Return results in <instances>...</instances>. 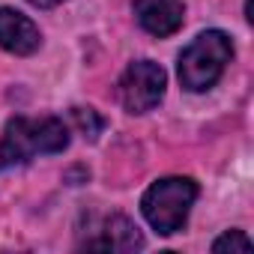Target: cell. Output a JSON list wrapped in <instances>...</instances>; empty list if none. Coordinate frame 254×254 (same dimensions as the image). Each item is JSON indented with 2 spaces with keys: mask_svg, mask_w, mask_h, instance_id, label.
I'll use <instances>...</instances> for the list:
<instances>
[{
  "mask_svg": "<svg viewBox=\"0 0 254 254\" xmlns=\"http://www.w3.org/2000/svg\"><path fill=\"white\" fill-rule=\"evenodd\" d=\"M69 147V129L57 117H12L6 123L3 144H0V156L6 165H24L36 156L48 153H63Z\"/></svg>",
  "mask_w": 254,
  "mask_h": 254,
  "instance_id": "cell-1",
  "label": "cell"
},
{
  "mask_svg": "<svg viewBox=\"0 0 254 254\" xmlns=\"http://www.w3.org/2000/svg\"><path fill=\"white\" fill-rule=\"evenodd\" d=\"M194 200H197V183L194 180L165 177L147 189V194L141 200V212L153 230H159L162 236H171V233L183 230Z\"/></svg>",
  "mask_w": 254,
  "mask_h": 254,
  "instance_id": "cell-2",
  "label": "cell"
},
{
  "mask_svg": "<svg viewBox=\"0 0 254 254\" xmlns=\"http://www.w3.org/2000/svg\"><path fill=\"white\" fill-rule=\"evenodd\" d=\"M233 57V42L221 30L200 33L183 54H180V81L191 93L209 90L227 69Z\"/></svg>",
  "mask_w": 254,
  "mask_h": 254,
  "instance_id": "cell-3",
  "label": "cell"
},
{
  "mask_svg": "<svg viewBox=\"0 0 254 254\" xmlns=\"http://www.w3.org/2000/svg\"><path fill=\"white\" fill-rule=\"evenodd\" d=\"M165 87H168V75H165V69L159 63L135 60L123 72L120 96H123V105H126L129 114H147L162 102Z\"/></svg>",
  "mask_w": 254,
  "mask_h": 254,
  "instance_id": "cell-4",
  "label": "cell"
},
{
  "mask_svg": "<svg viewBox=\"0 0 254 254\" xmlns=\"http://www.w3.org/2000/svg\"><path fill=\"white\" fill-rule=\"evenodd\" d=\"M135 18L153 36H171L183 27V0H135Z\"/></svg>",
  "mask_w": 254,
  "mask_h": 254,
  "instance_id": "cell-5",
  "label": "cell"
},
{
  "mask_svg": "<svg viewBox=\"0 0 254 254\" xmlns=\"http://www.w3.org/2000/svg\"><path fill=\"white\" fill-rule=\"evenodd\" d=\"M39 42H42L39 27L27 15L9 6H0V48L9 54H18V57H27L39 48Z\"/></svg>",
  "mask_w": 254,
  "mask_h": 254,
  "instance_id": "cell-6",
  "label": "cell"
},
{
  "mask_svg": "<svg viewBox=\"0 0 254 254\" xmlns=\"http://www.w3.org/2000/svg\"><path fill=\"white\" fill-rule=\"evenodd\" d=\"M87 248H102V251H120V254H126V251L144 248V236L138 233V227L126 215H111L102 224V236L90 239Z\"/></svg>",
  "mask_w": 254,
  "mask_h": 254,
  "instance_id": "cell-7",
  "label": "cell"
},
{
  "mask_svg": "<svg viewBox=\"0 0 254 254\" xmlns=\"http://www.w3.org/2000/svg\"><path fill=\"white\" fill-rule=\"evenodd\" d=\"M254 245H251V239L242 233V230H227V233H221L215 242H212V251L215 254H248Z\"/></svg>",
  "mask_w": 254,
  "mask_h": 254,
  "instance_id": "cell-8",
  "label": "cell"
},
{
  "mask_svg": "<svg viewBox=\"0 0 254 254\" xmlns=\"http://www.w3.org/2000/svg\"><path fill=\"white\" fill-rule=\"evenodd\" d=\"M72 120H75V126H78L81 132H87V138H96L102 132V120L96 117L93 108H75L72 111Z\"/></svg>",
  "mask_w": 254,
  "mask_h": 254,
  "instance_id": "cell-9",
  "label": "cell"
},
{
  "mask_svg": "<svg viewBox=\"0 0 254 254\" xmlns=\"http://www.w3.org/2000/svg\"><path fill=\"white\" fill-rule=\"evenodd\" d=\"M33 6H39V9H51V6H60V3H66V0H30Z\"/></svg>",
  "mask_w": 254,
  "mask_h": 254,
  "instance_id": "cell-10",
  "label": "cell"
},
{
  "mask_svg": "<svg viewBox=\"0 0 254 254\" xmlns=\"http://www.w3.org/2000/svg\"><path fill=\"white\" fill-rule=\"evenodd\" d=\"M3 168H6V162H3V156H0V171H3Z\"/></svg>",
  "mask_w": 254,
  "mask_h": 254,
  "instance_id": "cell-11",
  "label": "cell"
}]
</instances>
